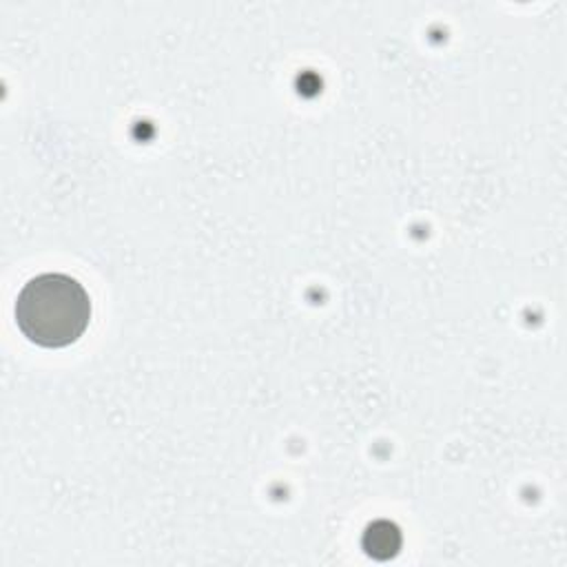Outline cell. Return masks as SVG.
I'll list each match as a JSON object with an SVG mask.
<instances>
[{
  "instance_id": "cell-1",
  "label": "cell",
  "mask_w": 567,
  "mask_h": 567,
  "mask_svg": "<svg viewBox=\"0 0 567 567\" xmlns=\"http://www.w3.org/2000/svg\"><path fill=\"white\" fill-rule=\"evenodd\" d=\"M20 332L42 348L75 343L91 319V299L84 286L64 272H44L29 279L13 306Z\"/></svg>"
},
{
  "instance_id": "cell-2",
  "label": "cell",
  "mask_w": 567,
  "mask_h": 567,
  "mask_svg": "<svg viewBox=\"0 0 567 567\" xmlns=\"http://www.w3.org/2000/svg\"><path fill=\"white\" fill-rule=\"evenodd\" d=\"M399 545H401V534L388 520L372 523L368 527L365 536H363V547L374 558H390V556H394Z\"/></svg>"
}]
</instances>
